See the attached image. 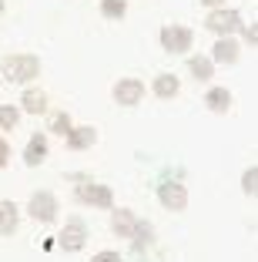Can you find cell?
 <instances>
[{"instance_id":"6da1fadb","label":"cell","mask_w":258,"mask_h":262,"mask_svg":"<svg viewBox=\"0 0 258 262\" xmlns=\"http://www.w3.org/2000/svg\"><path fill=\"white\" fill-rule=\"evenodd\" d=\"M37 71H40V61L31 57V54H14V57L4 61V77H7V81H17V84L37 77Z\"/></svg>"},{"instance_id":"7a4b0ae2","label":"cell","mask_w":258,"mask_h":262,"mask_svg":"<svg viewBox=\"0 0 258 262\" xmlns=\"http://www.w3.org/2000/svg\"><path fill=\"white\" fill-rule=\"evenodd\" d=\"M208 31H215L218 37H231V34L242 27V17H238V10H212L205 20Z\"/></svg>"},{"instance_id":"3957f363","label":"cell","mask_w":258,"mask_h":262,"mask_svg":"<svg viewBox=\"0 0 258 262\" xmlns=\"http://www.w3.org/2000/svg\"><path fill=\"white\" fill-rule=\"evenodd\" d=\"M161 47L171 51V54H184V51L191 47V31L188 27H178V24L161 27Z\"/></svg>"},{"instance_id":"277c9868","label":"cell","mask_w":258,"mask_h":262,"mask_svg":"<svg viewBox=\"0 0 258 262\" xmlns=\"http://www.w3.org/2000/svg\"><path fill=\"white\" fill-rule=\"evenodd\" d=\"M158 199L165 208H171V212H184V205H188V192H184L181 182H161L158 185Z\"/></svg>"},{"instance_id":"5b68a950","label":"cell","mask_w":258,"mask_h":262,"mask_svg":"<svg viewBox=\"0 0 258 262\" xmlns=\"http://www.w3.org/2000/svg\"><path fill=\"white\" fill-rule=\"evenodd\" d=\"M141 98H145V84H141L137 77H124V81H118V84H114V101H118V104H124V108L141 104Z\"/></svg>"},{"instance_id":"8992f818","label":"cell","mask_w":258,"mask_h":262,"mask_svg":"<svg viewBox=\"0 0 258 262\" xmlns=\"http://www.w3.org/2000/svg\"><path fill=\"white\" fill-rule=\"evenodd\" d=\"M84 242H87V225H84L81 219H71L61 232V246L67 249V252H77V249H84Z\"/></svg>"},{"instance_id":"52a82bcc","label":"cell","mask_w":258,"mask_h":262,"mask_svg":"<svg viewBox=\"0 0 258 262\" xmlns=\"http://www.w3.org/2000/svg\"><path fill=\"white\" fill-rule=\"evenodd\" d=\"M77 199L87 202V205H98V208H111L114 205V195L107 185H81L77 188Z\"/></svg>"},{"instance_id":"ba28073f","label":"cell","mask_w":258,"mask_h":262,"mask_svg":"<svg viewBox=\"0 0 258 262\" xmlns=\"http://www.w3.org/2000/svg\"><path fill=\"white\" fill-rule=\"evenodd\" d=\"M31 215L40 219V222H54V215H57V199H54L51 192H37L31 199Z\"/></svg>"},{"instance_id":"9c48e42d","label":"cell","mask_w":258,"mask_h":262,"mask_svg":"<svg viewBox=\"0 0 258 262\" xmlns=\"http://www.w3.org/2000/svg\"><path fill=\"white\" fill-rule=\"evenodd\" d=\"M64 138H67V148H74V151H84V148H91L94 141H98V131H94L91 124H84V128H71Z\"/></svg>"},{"instance_id":"30bf717a","label":"cell","mask_w":258,"mask_h":262,"mask_svg":"<svg viewBox=\"0 0 258 262\" xmlns=\"http://www.w3.org/2000/svg\"><path fill=\"white\" fill-rule=\"evenodd\" d=\"M44 158H47V138L44 135H34V138L27 141V148H24V162L34 168V165H40Z\"/></svg>"},{"instance_id":"8fae6325","label":"cell","mask_w":258,"mask_h":262,"mask_svg":"<svg viewBox=\"0 0 258 262\" xmlns=\"http://www.w3.org/2000/svg\"><path fill=\"white\" fill-rule=\"evenodd\" d=\"M208 61H215V64H235L238 61V44L231 37H221L218 44H215V54L208 57Z\"/></svg>"},{"instance_id":"7c38bea8","label":"cell","mask_w":258,"mask_h":262,"mask_svg":"<svg viewBox=\"0 0 258 262\" xmlns=\"http://www.w3.org/2000/svg\"><path fill=\"white\" fill-rule=\"evenodd\" d=\"M205 104L215 111V115H225V111L231 108V91H225V88H212V91L205 94Z\"/></svg>"},{"instance_id":"4fadbf2b","label":"cell","mask_w":258,"mask_h":262,"mask_svg":"<svg viewBox=\"0 0 258 262\" xmlns=\"http://www.w3.org/2000/svg\"><path fill=\"white\" fill-rule=\"evenodd\" d=\"M134 222H137V219L131 215L128 208H118V212H114V219H111V229L118 232L121 239H131V229H134Z\"/></svg>"},{"instance_id":"5bb4252c","label":"cell","mask_w":258,"mask_h":262,"mask_svg":"<svg viewBox=\"0 0 258 262\" xmlns=\"http://www.w3.org/2000/svg\"><path fill=\"white\" fill-rule=\"evenodd\" d=\"M17 229V205L14 202H0V235H10Z\"/></svg>"},{"instance_id":"9a60e30c","label":"cell","mask_w":258,"mask_h":262,"mask_svg":"<svg viewBox=\"0 0 258 262\" xmlns=\"http://www.w3.org/2000/svg\"><path fill=\"white\" fill-rule=\"evenodd\" d=\"M178 77L175 74H158L154 77V94H158V98H175L178 94Z\"/></svg>"},{"instance_id":"2e32d148","label":"cell","mask_w":258,"mask_h":262,"mask_svg":"<svg viewBox=\"0 0 258 262\" xmlns=\"http://www.w3.org/2000/svg\"><path fill=\"white\" fill-rule=\"evenodd\" d=\"M24 111H31V115H40V111H47V94L44 91H24Z\"/></svg>"},{"instance_id":"e0dca14e","label":"cell","mask_w":258,"mask_h":262,"mask_svg":"<svg viewBox=\"0 0 258 262\" xmlns=\"http://www.w3.org/2000/svg\"><path fill=\"white\" fill-rule=\"evenodd\" d=\"M151 235H154V229L148 222H134V229H131V242H134L137 252H141L145 246H151Z\"/></svg>"},{"instance_id":"ac0fdd59","label":"cell","mask_w":258,"mask_h":262,"mask_svg":"<svg viewBox=\"0 0 258 262\" xmlns=\"http://www.w3.org/2000/svg\"><path fill=\"white\" fill-rule=\"evenodd\" d=\"M101 14L107 20H121L128 14V0H101Z\"/></svg>"},{"instance_id":"d6986e66","label":"cell","mask_w":258,"mask_h":262,"mask_svg":"<svg viewBox=\"0 0 258 262\" xmlns=\"http://www.w3.org/2000/svg\"><path fill=\"white\" fill-rule=\"evenodd\" d=\"M188 71L198 77V81H208V77H212V61H208V57H191Z\"/></svg>"},{"instance_id":"ffe728a7","label":"cell","mask_w":258,"mask_h":262,"mask_svg":"<svg viewBox=\"0 0 258 262\" xmlns=\"http://www.w3.org/2000/svg\"><path fill=\"white\" fill-rule=\"evenodd\" d=\"M17 121H20V111L14 104H0V128L10 131V128H17Z\"/></svg>"},{"instance_id":"44dd1931","label":"cell","mask_w":258,"mask_h":262,"mask_svg":"<svg viewBox=\"0 0 258 262\" xmlns=\"http://www.w3.org/2000/svg\"><path fill=\"white\" fill-rule=\"evenodd\" d=\"M255 182H258V168L251 165V168L245 171V178H242V188H245V195H255V188H258Z\"/></svg>"},{"instance_id":"7402d4cb","label":"cell","mask_w":258,"mask_h":262,"mask_svg":"<svg viewBox=\"0 0 258 262\" xmlns=\"http://www.w3.org/2000/svg\"><path fill=\"white\" fill-rule=\"evenodd\" d=\"M71 128H74V124H71V118H67V115H54V121H51V131H57V135H67Z\"/></svg>"},{"instance_id":"603a6c76","label":"cell","mask_w":258,"mask_h":262,"mask_svg":"<svg viewBox=\"0 0 258 262\" xmlns=\"http://www.w3.org/2000/svg\"><path fill=\"white\" fill-rule=\"evenodd\" d=\"M91 262H124V259H121L118 252H111V249H107V252H98V255H94Z\"/></svg>"},{"instance_id":"cb8c5ba5","label":"cell","mask_w":258,"mask_h":262,"mask_svg":"<svg viewBox=\"0 0 258 262\" xmlns=\"http://www.w3.org/2000/svg\"><path fill=\"white\" fill-rule=\"evenodd\" d=\"M7 162H10V148H7V141L0 138V168H4Z\"/></svg>"},{"instance_id":"d4e9b609","label":"cell","mask_w":258,"mask_h":262,"mask_svg":"<svg viewBox=\"0 0 258 262\" xmlns=\"http://www.w3.org/2000/svg\"><path fill=\"white\" fill-rule=\"evenodd\" d=\"M245 37H248L251 44H255V40H258V34H255V24H251V27H245Z\"/></svg>"},{"instance_id":"484cf974","label":"cell","mask_w":258,"mask_h":262,"mask_svg":"<svg viewBox=\"0 0 258 262\" xmlns=\"http://www.w3.org/2000/svg\"><path fill=\"white\" fill-rule=\"evenodd\" d=\"M201 4H208V7H218V4H225V0H201Z\"/></svg>"},{"instance_id":"4316f807","label":"cell","mask_w":258,"mask_h":262,"mask_svg":"<svg viewBox=\"0 0 258 262\" xmlns=\"http://www.w3.org/2000/svg\"><path fill=\"white\" fill-rule=\"evenodd\" d=\"M0 14H4V0H0Z\"/></svg>"}]
</instances>
